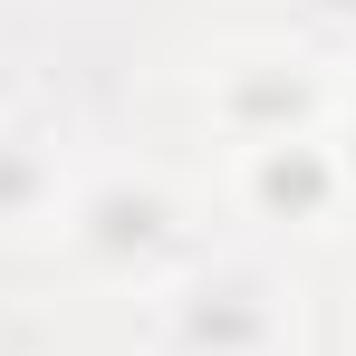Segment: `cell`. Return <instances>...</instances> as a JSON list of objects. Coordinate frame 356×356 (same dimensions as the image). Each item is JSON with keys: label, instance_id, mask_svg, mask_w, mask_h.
Returning a JSON list of instances; mask_svg holds the SVG:
<instances>
[{"label": "cell", "instance_id": "2", "mask_svg": "<svg viewBox=\"0 0 356 356\" xmlns=\"http://www.w3.org/2000/svg\"><path fill=\"white\" fill-rule=\"evenodd\" d=\"M145 356H298V289L270 250H202L135 298Z\"/></svg>", "mask_w": 356, "mask_h": 356}, {"label": "cell", "instance_id": "5", "mask_svg": "<svg viewBox=\"0 0 356 356\" xmlns=\"http://www.w3.org/2000/svg\"><path fill=\"white\" fill-rule=\"evenodd\" d=\"M67 154L39 116H0V241H39L67 212Z\"/></svg>", "mask_w": 356, "mask_h": 356}, {"label": "cell", "instance_id": "1", "mask_svg": "<svg viewBox=\"0 0 356 356\" xmlns=\"http://www.w3.org/2000/svg\"><path fill=\"white\" fill-rule=\"evenodd\" d=\"M67 260L106 289H164L174 270H193L212 241H202V212L164 164H87L67 183V212H58Z\"/></svg>", "mask_w": 356, "mask_h": 356}, {"label": "cell", "instance_id": "4", "mask_svg": "<svg viewBox=\"0 0 356 356\" xmlns=\"http://www.w3.org/2000/svg\"><path fill=\"white\" fill-rule=\"evenodd\" d=\"M232 212L260 241H327L356 202V154L337 135H280V145H232Z\"/></svg>", "mask_w": 356, "mask_h": 356}, {"label": "cell", "instance_id": "3", "mask_svg": "<svg viewBox=\"0 0 356 356\" xmlns=\"http://www.w3.org/2000/svg\"><path fill=\"white\" fill-rule=\"evenodd\" d=\"M202 116L222 145H280V135H337L347 77L308 39H232L202 67Z\"/></svg>", "mask_w": 356, "mask_h": 356}, {"label": "cell", "instance_id": "6", "mask_svg": "<svg viewBox=\"0 0 356 356\" xmlns=\"http://www.w3.org/2000/svg\"><path fill=\"white\" fill-rule=\"evenodd\" d=\"M347 106H356V77H347Z\"/></svg>", "mask_w": 356, "mask_h": 356}]
</instances>
